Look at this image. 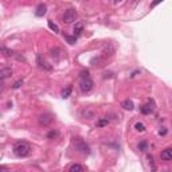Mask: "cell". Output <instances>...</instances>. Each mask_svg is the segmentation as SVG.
<instances>
[{
	"label": "cell",
	"mask_w": 172,
	"mask_h": 172,
	"mask_svg": "<svg viewBox=\"0 0 172 172\" xmlns=\"http://www.w3.org/2000/svg\"><path fill=\"white\" fill-rule=\"evenodd\" d=\"M14 153H15L18 157H27V156H30V153H31V147H30V144L26 143V141H18V143L14 145Z\"/></svg>",
	"instance_id": "1"
},
{
	"label": "cell",
	"mask_w": 172,
	"mask_h": 172,
	"mask_svg": "<svg viewBox=\"0 0 172 172\" xmlns=\"http://www.w3.org/2000/svg\"><path fill=\"white\" fill-rule=\"evenodd\" d=\"M80 89L81 92L83 93H89L90 90L93 89V81L92 78L89 77V73L87 71H83V73H81V81H80Z\"/></svg>",
	"instance_id": "2"
},
{
	"label": "cell",
	"mask_w": 172,
	"mask_h": 172,
	"mask_svg": "<svg viewBox=\"0 0 172 172\" xmlns=\"http://www.w3.org/2000/svg\"><path fill=\"white\" fill-rule=\"evenodd\" d=\"M75 19H77L75 10H67V11H65L63 16H62V20H63V23H66V24H70V23L75 22Z\"/></svg>",
	"instance_id": "3"
},
{
	"label": "cell",
	"mask_w": 172,
	"mask_h": 172,
	"mask_svg": "<svg viewBox=\"0 0 172 172\" xmlns=\"http://www.w3.org/2000/svg\"><path fill=\"white\" fill-rule=\"evenodd\" d=\"M75 148L80 151L81 153H83V155H89V153H90L89 145H87V144H86L83 140H81V139L75 140Z\"/></svg>",
	"instance_id": "4"
},
{
	"label": "cell",
	"mask_w": 172,
	"mask_h": 172,
	"mask_svg": "<svg viewBox=\"0 0 172 172\" xmlns=\"http://www.w3.org/2000/svg\"><path fill=\"white\" fill-rule=\"evenodd\" d=\"M53 120H54V116L50 114V113H46V114H42L39 117V124L42 127H47V125H50L53 122Z\"/></svg>",
	"instance_id": "5"
},
{
	"label": "cell",
	"mask_w": 172,
	"mask_h": 172,
	"mask_svg": "<svg viewBox=\"0 0 172 172\" xmlns=\"http://www.w3.org/2000/svg\"><path fill=\"white\" fill-rule=\"evenodd\" d=\"M36 63H38V66L41 67V69H43V70H51V66L43 59V57H42L41 54L36 55Z\"/></svg>",
	"instance_id": "6"
},
{
	"label": "cell",
	"mask_w": 172,
	"mask_h": 172,
	"mask_svg": "<svg viewBox=\"0 0 172 172\" xmlns=\"http://www.w3.org/2000/svg\"><path fill=\"white\" fill-rule=\"evenodd\" d=\"M114 51H116V48H114V46L112 45V43H108V45L104 47V58H106V57H112V55L114 54Z\"/></svg>",
	"instance_id": "7"
},
{
	"label": "cell",
	"mask_w": 172,
	"mask_h": 172,
	"mask_svg": "<svg viewBox=\"0 0 172 172\" xmlns=\"http://www.w3.org/2000/svg\"><path fill=\"white\" fill-rule=\"evenodd\" d=\"M160 157H161V160H164V161H169V160H172V148H167V149H164L161 153H160Z\"/></svg>",
	"instance_id": "8"
},
{
	"label": "cell",
	"mask_w": 172,
	"mask_h": 172,
	"mask_svg": "<svg viewBox=\"0 0 172 172\" xmlns=\"http://www.w3.org/2000/svg\"><path fill=\"white\" fill-rule=\"evenodd\" d=\"M46 11H47V7H46L45 4H39V6L36 7L35 15L38 16V18H42V16H45V15H46Z\"/></svg>",
	"instance_id": "9"
},
{
	"label": "cell",
	"mask_w": 172,
	"mask_h": 172,
	"mask_svg": "<svg viewBox=\"0 0 172 172\" xmlns=\"http://www.w3.org/2000/svg\"><path fill=\"white\" fill-rule=\"evenodd\" d=\"M81 114H82V117L83 118H87V120H90V118H93L94 117V110H92V109H89V108H86V109H83L82 112H81Z\"/></svg>",
	"instance_id": "10"
},
{
	"label": "cell",
	"mask_w": 172,
	"mask_h": 172,
	"mask_svg": "<svg viewBox=\"0 0 172 172\" xmlns=\"http://www.w3.org/2000/svg\"><path fill=\"white\" fill-rule=\"evenodd\" d=\"M11 74H12V69H10V67H4V69L0 70V78H1V80H6L7 77H10Z\"/></svg>",
	"instance_id": "11"
},
{
	"label": "cell",
	"mask_w": 172,
	"mask_h": 172,
	"mask_svg": "<svg viewBox=\"0 0 172 172\" xmlns=\"http://www.w3.org/2000/svg\"><path fill=\"white\" fill-rule=\"evenodd\" d=\"M105 63V58L104 57H98V58H94L92 59V65L93 66H97V67H102Z\"/></svg>",
	"instance_id": "12"
},
{
	"label": "cell",
	"mask_w": 172,
	"mask_h": 172,
	"mask_svg": "<svg viewBox=\"0 0 172 172\" xmlns=\"http://www.w3.org/2000/svg\"><path fill=\"white\" fill-rule=\"evenodd\" d=\"M121 106L125 109V110H133V109H134L133 102H132L131 100H125V101L121 104Z\"/></svg>",
	"instance_id": "13"
},
{
	"label": "cell",
	"mask_w": 172,
	"mask_h": 172,
	"mask_svg": "<svg viewBox=\"0 0 172 172\" xmlns=\"http://www.w3.org/2000/svg\"><path fill=\"white\" fill-rule=\"evenodd\" d=\"M152 112H153V106L151 105V104H147V105L141 106V113H143V114H151Z\"/></svg>",
	"instance_id": "14"
},
{
	"label": "cell",
	"mask_w": 172,
	"mask_h": 172,
	"mask_svg": "<svg viewBox=\"0 0 172 172\" xmlns=\"http://www.w3.org/2000/svg\"><path fill=\"white\" fill-rule=\"evenodd\" d=\"M82 30H83V24L81 22H78L75 24V27H74V36H75V35H80L81 32H82Z\"/></svg>",
	"instance_id": "15"
},
{
	"label": "cell",
	"mask_w": 172,
	"mask_h": 172,
	"mask_svg": "<svg viewBox=\"0 0 172 172\" xmlns=\"http://www.w3.org/2000/svg\"><path fill=\"white\" fill-rule=\"evenodd\" d=\"M69 172H83V168L81 164H73V166L69 168Z\"/></svg>",
	"instance_id": "16"
},
{
	"label": "cell",
	"mask_w": 172,
	"mask_h": 172,
	"mask_svg": "<svg viewBox=\"0 0 172 172\" xmlns=\"http://www.w3.org/2000/svg\"><path fill=\"white\" fill-rule=\"evenodd\" d=\"M47 26H48V28H50L51 31H54L55 34H58V32H59V27H58V26L55 24L54 22H51V20H48V22H47Z\"/></svg>",
	"instance_id": "17"
},
{
	"label": "cell",
	"mask_w": 172,
	"mask_h": 172,
	"mask_svg": "<svg viewBox=\"0 0 172 172\" xmlns=\"http://www.w3.org/2000/svg\"><path fill=\"white\" fill-rule=\"evenodd\" d=\"M148 161H149V167L152 169V172H156V164H155V159H153L152 155L148 156Z\"/></svg>",
	"instance_id": "18"
},
{
	"label": "cell",
	"mask_w": 172,
	"mask_h": 172,
	"mask_svg": "<svg viewBox=\"0 0 172 172\" xmlns=\"http://www.w3.org/2000/svg\"><path fill=\"white\" fill-rule=\"evenodd\" d=\"M71 90H73V87H71V86H67L66 89L62 90V97H63V98H67V97L71 94Z\"/></svg>",
	"instance_id": "19"
},
{
	"label": "cell",
	"mask_w": 172,
	"mask_h": 172,
	"mask_svg": "<svg viewBox=\"0 0 172 172\" xmlns=\"http://www.w3.org/2000/svg\"><path fill=\"white\" fill-rule=\"evenodd\" d=\"M58 134H59V132L57 131V129H51L50 132H48L47 137L50 139V140H53V139H55V137H58Z\"/></svg>",
	"instance_id": "20"
},
{
	"label": "cell",
	"mask_w": 172,
	"mask_h": 172,
	"mask_svg": "<svg viewBox=\"0 0 172 172\" xmlns=\"http://www.w3.org/2000/svg\"><path fill=\"white\" fill-rule=\"evenodd\" d=\"M1 54H3L4 57H11V55H14V51H12V50H10V48L1 47Z\"/></svg>",
	"instance_id": "21"
},
{
	"label": "cell",
	"mask_w": 172,
	"mask_h": 172,
	"mask_svg": "<svg viewBox=\"0 0 172 172\" xmlns=\"http://www.w3.org/2000/svg\"><path fill=\"white\" fill-rule=\"evenodd\" d=\"M108 124H109V120H108V118H101V120H98V121H97V127H100V128L106 127Z\"/></svg>",
	"instance_id": "22"
},
{
	"label": "cell",
	"mask_w": 172,
	"mask_h": 172,
	"mask_svg": "<svg viewBox=\"0 0 172 172\" xmlns=\"http://www.w3.org/2000/svg\"><path fill=\"white\" fill-rule=\"evenodd\" d=\"M134 129L139 132H144L145 131V125H144L143 122H136V124H134Z\"/></svg>",
	"instance_id": "23"
},
{
	"label": "cell",
	"mask_w": 172,
	"mask_h": 172,
	"mask_svg": "<svg viewBox=\"0 0 172 172\" xmlns=\"http://www.w3.org/2000/svg\"><path fill=\"white\" fill-rule=\"evenodd\" d=\"M137 147H139V149H140V151H145V149H147V147H148V144H147V141H141Z\"/></svg>",
	"instance_id": "24"
},
{
	"label": "cell",
	"mask_w": 172,
	"mask_h": 172,
	"mask_svg": "<svg viewBox=\"0 0 172 172\" xmlns=\"http://www.w3.org/2000/svg\"><path fill=\"white\" fill-rule=\"evenodd\" d=\"M22 85H23V81H22V80L16 81V82L12 85V89H19V87H20V86H22Z\"/></svg>",
	"instance_id": "25"
},
{
	"label": "cell",
	"mask_w": 172,
	"mask_h": 172,
	"mask_svg": "<svg viewBox=\"0 0 172 172\" xmlns=\"http://www.w3.org/2000/svg\"><path fill=\"white\" fill-rule=\"evenodd\" d=\"M50 53H51V57L58 58V53H61V50H59V48H55V50H51Z\"/></svg>",
	"instance_id": "26"
},
{
	"label": "cell",
	"mask_w": 172,
	"mask_h": 172,
	"mask_svg": "<svg viewBox=\"0 0 172 172\" xmlns=\"http://www.w3.org/2000/svg\"><path fill=\"white\" fill-rule=\"evenodd\" d=\"M66 39H67V42H69L70 45L75 43V41H77V38H75V36H66Z\"/></svg>",
	"instance_id": "27"
},
{
	"label": "cell",
	"mask_w": 172,
	"mask_h": 172,
	"mask_svg": "<svg viewBox=\"0 0 172 172\" xmlns=\"http://www.w3.org/2000/svg\"><path fill=\"white\" fill-rule=\"evenodd\" d=\"M167 132H168V131H167V128H164V127L159 129V134H160V136H166Z\"/></svg>",
	"instance_id": "28"
}]
</instances>
